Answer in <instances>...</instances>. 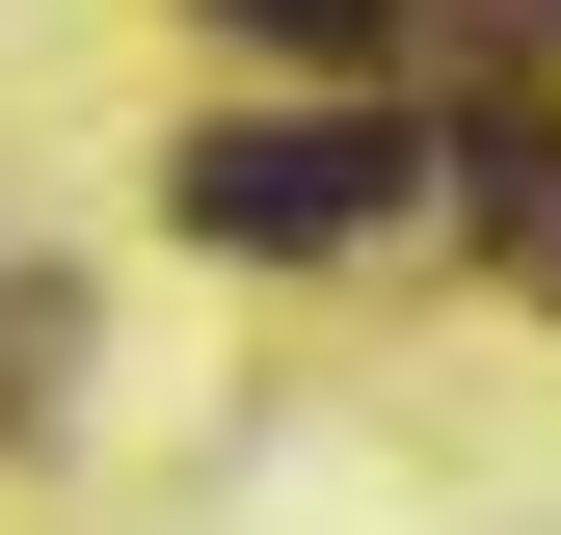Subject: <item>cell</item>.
Segmentation results:
<instances>
[{"label":"cell","mask_w":561,"mask_h":535,"mask_svg":"<svg viewBox=\"0 0 561 535\" xmlns=\"http://www.w3.org/2000/svg\"><path fill=\"white\" fill-rule=\"evenodd\" d=\"M215 27H267V54H321V81H375V54H401V0H215Z\"/></svg>","instance_id":"cell-2"},{"label":"cell","mask_w":561,"mask_h":535,"mask_svg":"<svg viewBox=\"0 0 561 535\" xmlns=\"http://www.w3.org/2000/svg\"><path fill=\"white\" fill-rule=\"evenodd\" d=\"M375 187H401V134H375V107H215V134H187V241H241V268L347 241Z\"/></svg>","instance_id":"cell-1"}]
</instances>
